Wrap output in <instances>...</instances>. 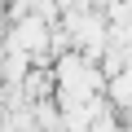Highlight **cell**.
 I'll use <instances>...</instances> for the list:
<instances>
[{
    "instance_id": "obj_1",
    "label": "cell",
    "mask_w": 132,
    "mask_h": 132,
    "mask_svg": "<svg viewBox=\"0 0 132 132\" xmlns=\"http://www.w3.org/2000/svg\"><path fill=\"white\" fill-rule=\"evenodd\" d=\"M106 101H110L119 114L132 110V71H114V75H106Z\"/></svg>"
}]
</instances>
